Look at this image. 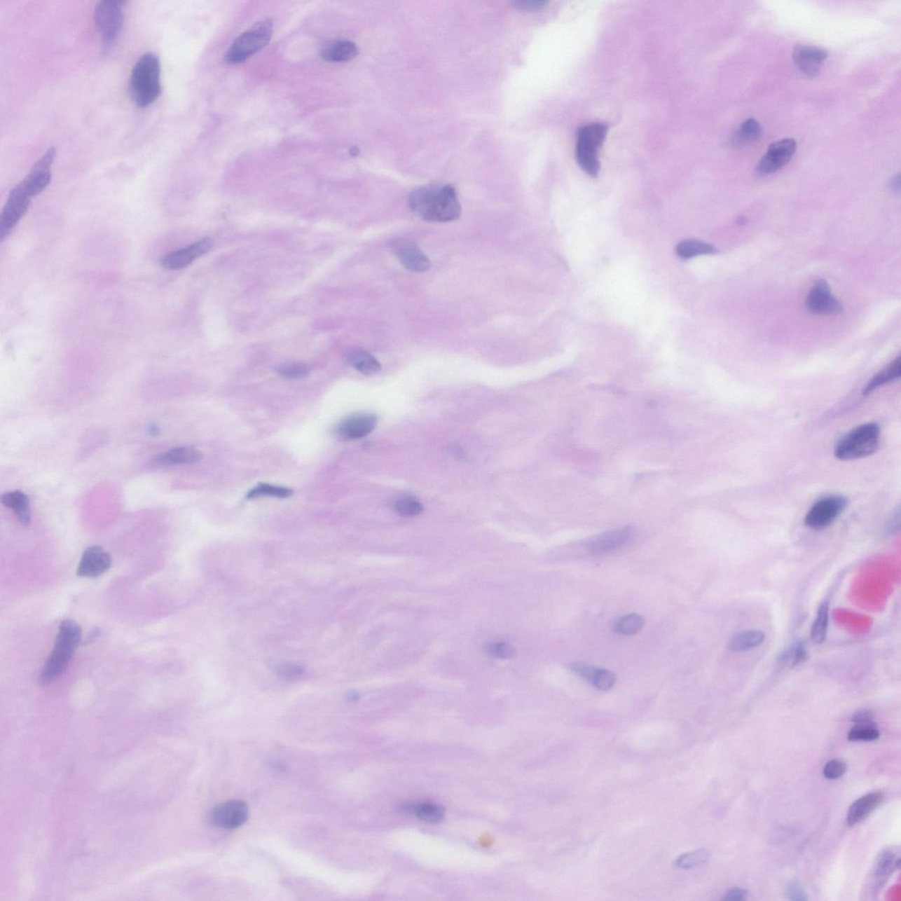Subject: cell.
Segmentation results:
<instances>
[{
	"label": "cell",
	"instance_id": "7402d4cb",
	"mask_svg": "<svg viewBox=\"0 0 901 901\" xmlns=\"http://www.w3.org/2000/svg\"><path fill=\"white\" fill-rule=\"evenodd\" d=\"M359 55V48L349 40H337L322 48L321 56L330 63H343L354 60Z\"/></svg>",
	"mask_w": 901,
	"mask_h": 901
},
{
	"label": "cell",
	"instance_id": "ee69618b",
	"mask_svg": "<svg viewBox=\"0 0 901 901\" xmlns=\"http://www.w3.org/2000/svg\"><path fill=\"white\" fill-rule=\"evenodd\" d=\"M546 3L548 2L544 1V0H518V1L514 2V5L518 8L525 10V11H535V10L543 8V6H546Z\"/></svg>",
	"mask_w": 901,
	"mask_h": 901
},
{
	"label": "cell",
	"instance_id": "f35d334b",
	"mask_svg": "<svg viewBox=\"0 0 901 901\" xmlns=\"http://www.w3.org/2000/svg\"><path fill=\"white\" fill-rule=\"evenodd\" d=\"M847 764L841 759H832L824 766L823 773L827 779L837 780L846 773Z\"/></svg>",
	"mask_w": 901,
	"mask_h": 901
},
{
	"label": "cell",
	"instance_id": "4dcf8cb0",
	"mask_svg": "<svg viewBox=\"0 0 901 901\" xmlns=\"http://www.w3.org/2000/svg\"><path fill=\"white\" fill-rule=\"evenodd\" d=\"M677 254L685 259L703 256V254H712L716 253V249L710 244L701 242L697 240H687L685 242H680L677 246Z\"/></svg>",
	"mask_w": 901,
	"mask_h": 901
},
{
	"label": "cell",
	"instance_id": "3957f363",
	"mask_svg": "<svg viewBox=\"0 0 901 901\" xmlns=\"http://www.w3.org/2000/svg\"><path fill=\"white\" fill-rule=\"evenodd\" d=\"M160 60L157 54L144 53L136 62L130 74L129 90L137 106L146 108L160 97Z\"/></svg>",
	"mask_w": 901,
	"mask_h": 901
},
{
	"label": "cell",
	"instance_id": "b9f144b4",
	"mask_svg": "<svg viewBox=\"0 0 901 901\" xmlns=\"http://www.w3.org/2000/svg\"><path fill=\"white\" fill-rule=\"evenodd\" d=\"M787 899L792 900H806V893L799 883H790L787 887Z\"/></svg>",
	"mask_w": 901,
	"mask_h": 901
},
{
	"label": "cell",
	"instance_id": "d590c367",
	"mask_svg": "<svg viewBox=\"0 0 901 901\" xmlns=\"http://www.w3.org/2000/svg\"><path fill=\"white\" fill-rule=\"evenodd\" d=\"M394 509L404 517H415L422 511V505L411 497H402L395 502Z\"/></svg>",
	"mask_w": 901,
	"mask_h": 901
},
{
	"label": "cell",
	"instance_id": "836d02e7",
	"mask_svg": "<svg viewBox=\"0 0 901 901\" xmlns=\"http://www.w3.org/2000/svg\"><path fill=\"white\" fill-rule=\"evenodd\" d=\"M708 858H710V852L703 848L680 856L675 865L680 869H690L703 865L708 861Z\"/></svg>",
	"mask_w": 901,
	"mask_h": 901
},
{
	"label": "cell",
	"instance_id": "2e32d148",
	"mask_svg": "<svg viewBox=\"0 0 901 901\" xmlns=\"http://www.w3.org/2000/svg\"><path fill=\"white\" fill-rule=\"evenodd\" d=\"M111 565V556L102 546H89L82 555L77 574L82 577L94 579L108 572Z\"/></svg>",
	"mask_w": 901,
	"mask_h": 901
},
{
	"label": "cell",
	"instance_id": "6da1fadb",
	"mask_svg": "<svg viewBox=\"0 0 901 901\" xmlns=\"http://www.w3.org/2000/svg\"><path fill=\"white\" fill-rule=\"evenodd\" d=\"M409 207L422 219L428 222L455 221L462 214L458 195L450 185L429 184L411 192Z\"/></svg>",
	"mask_w": 901,
	"mask_h": 901
},
{
	"label": "cell",
	"instance_id": "c3c4849f",
	"mask_svg": "<svg viewBox=\"0 0 901 901\" xmlns=\"http://www.w3.org/2000/svg\"><path fill=\"white\" fill-rule=\"evenodd\" d=\"M900 181L899 174L896 175V177L893 179L892 181H890V187H892L894 191H897V192L900 191Z\"/></svg>",
	"mask_w": 901,
	"mask_h": 901
},
{
	"label": "cell",
	"instance_id": "e0dca14e",
	"mask_svg": "<svg viewBox=\"0 0 901 901\" xmlns=\"http://www.w3.org/2000/svg\"><path fill=\"white\" fill-rule=\"evenodd\" d=\"M377 425V418L368 413L350 415L336 428L337 434L345 439H359L370 434Z\"/></svg>",
	"mask_w": 901,
	"mask_h": 901
},
{
	"label": "cell",
	"instance_id": "60d3db41",
	"mask_svg": "<svg viewBox=\"0 0 901 901\" xmlns=\"http://www.w3.org/2000/svg\"><path fill=\"white\" fill-rule=\"evenodd\" d=\"M570 669H572V672L577 674V676H579L581 678L584 680H589V682H591V680H593L595 673H596L598 668L593 666L588 665V663H586L577 662L573 663L572 665L570 666Z\"/></svg>",
	"mask_w": 901,
	"mask_h": 901
},
{
	"label": "cell",
	"instance_id": "cb8c5ba5",
	"mask_svg": "<svg viewBox=\"0 0 901 901\" xmlns=\"http://www.w3.org/2000/svg\"><path fill=\"white\" fill-rule=\"evenodd\" d=\"M766 635L761 631H746L738 633L732 636L729 642V649L732 652H745L761 646L764 642Z\"/></svg>",
	"mask_w": 901,
	"mask_h": 901
},
{
	"label": "cell",
	"instance_id": "83f0119b",
	"mask_svg": "<svg viewBox=\"0 0 901 901\" xmlns=\"http://www.w3.org/2000/svg\"><path fill=\"white\" fill-rule=\"evenodd\" d=\"M762 133L761 123L755 118L746 119L739 129L732 136V144L734 146H745L752 141L758 139Z\"/></svg>",
	"mask_w": 901,
	"mask_h": 901
},
{
	"label": "cell",
	"instance_id": "d6a6232c",
	"mask_svg": "<svg viewBox=\"0 0 901 901\" xmlns=\"http://www.w3.org/2000/svg\"><path fill=\"white\" fill-rule=\"evenodd\" d=\"M294 494V491L288 488L276 486V485L261 483L254 487L247 493V497L249 500H254L261 497H273L277 498H288Z\"/></svg>",
	"mask_w": 901,
	"mask_h": 901
},
{
	"label": "cell",
	"instance_id": "d6986e66",
	"mask_svg": "<svg viewBox=\"0 0 901 901\" xmlns=\"http://www.w3.org/2000/svg\"><path fill=\"white\" fill-rule=\"evenodd\" d=\"M632 535L631 528H622L597 536L590 543V551L594 555H600L614 551L624 546Z\"/></svg>",
	"mask_w": 901,
	"mask_h": 901
},
{
	"label": "cell",
	"instance_id": "484cf974",
	"mask_svg": "<svg viewBox=\"0 0 901 901\" xmlns=\"http://www.w3.org/2000/svg\"><path fill=\"white\" fill-rule=\"evenodd\" d=\"M899 866L900 858L896 853L890 851L883 852L878 860L874 872L876 888H880Z\"/></svg>",
	"mask_w": 901,
	"mask_h": 901
},
{
	"label": "cell",
	"instance_id": "ac0fdd59",
	"mask_svg": "<svg viewBox=\"0 0 901 901\" xmlns=\"http://www.w3.org/2000/svg\"><path fill=\"white\" fill-rule=\"evenodd\" d=\"M827 51L813 46H800L793 53L794 63L808 77H815L827 58Z\"/></svg>",
	"mask_w": 901,
	"mask_h": 901
},
{
	"label": "cell",
	"instance_id": "f546056e",
	"mask_svg": "<svg viewBox=\"0 0 901 901\" xmlns=\"http://www.w3.org/2000/svg\"><path fill=\"white\" fill-rule=\"evenodd\" d=\"M828 624H830V605L825 601L818 607L817 617L811 628V639L814 644L821 645L827 636Z\"/></svg>",
	"mask_w": 901,
	"mask_h": 901
},
{
	"label": "cell",
	"instance_id": "7a4b0ae2",
	"mask_svg": "<svg viewBox=\"0 0 901 901\" xmlns=\"http://www.w3.org/2000/svg\"><path fill=\"white\" fill-rule=\"evenodd\" d=\"M81 636L82 628L77 622L71 620L61 622L53 652L41 672V685L49 686L63 675L80 645Z\"/></svg>",
	"mask_w": 901,
	"mask_h": 901
},
{
	"label": "cell",
	"instance_id": "52a82bcc",
	"mask_svg": "<svg viewBox=\"0 0 901 901\" xmlns=\"http://www.w3.org/2000/svg\"><path fill=\"white\" fill-rule=\"evenodd\" d=\"M607 133V127L603 123H591L579 130L577 144V163L586 174L597 177L600 165L598 151L603 146Z\"/></svg>",
	"mask_w": 901,
	"mask_h": 901
},
{
	"label": "cell",
	"instance_id": "5bb4252c",
	"mask_svg": "<svg viewBox=\"0 0 901 901\" xmlns=\"http://www.w3.org/2000/svg\"><path fill=\"white\" fill-rule=\"evenodd\" d=\"M213 246L209 238L202 239L191 244L184 249L173 251L163 256L160 261L161 266L170 270H179L191 266L198 258L204 256Z\"/></svg>",
	"mask_w": 901,
	"mask_h": 901
},
{
	"label": "cell",
	"instance_id": "7c38bea8",
	"mask_svg": "<svg viewBox=\"0 0 901 901\" xmlns=\"http://www.w3.org/2000/svg\"><path fill=\"white\" fill-rule=\"evenodd\" d=\"M797 151V142L784 139L770 144L768 151L759 161L757 171L762 174L776 173L790 163Z\"/></svg>",
	"mask_w": 901,
	"mask_h": 901
},
{
	"label": "cell",
	"instance_id": "7dc6e473",
	"mask_svg": "<svg viewBox=\"0 0 901 901\" xmlns=\"http://www.w3.org/2000/svg\"><path fill=\"white\" fill-rule=\"evenodd\" d=\"M899 527H900V512H897L896 515L893 516L892 521L889 522L888 525H887L886 531L893 532L894 531L896 530V529H899Z\"/></svg>",
	"mask_w": 901,
	"mask_h": 901
},
{
	"label": "cell",
	"instance_id": "8fae6325",
	"mask_svg": "<svg viewBox=\"0 0 901 901\" xmlns=\"http://www.w3.org/2000/svg\"><path fill=\"white\" fill-rule=\"evenodd\" d=\"M249 809L242 800H230L213 808L209 813V822L223 830H235L249 820Z\"/></svg>",
	"mask_w": 901,
	"mask_h": 901
},
{
	"label": "cell",
	"instance_id": "5b68a950",
	"mask_svg": "<svg viewBox=\"0 0 901 901\" xmlns=\"http://www.w3.org/2000/svg\"><path fill=\"white\" fill-rule=\"evenodd\" d=\"M273 34V20H261L233 42L226 54V61L230 64L245 62L270 43Z\"/></svg>",
	"mask_w": 901,
	"mask_h": 901
},
{
	"label": "cell",
	"instance_id": "ffe728a7",
	"mask_svg": "<svg viewBox=\"0 0 901 901\" xmlns=\"http://www.w3.org/2000/svg\"><path fill=\"white\" fill-rule=\"evenodd\" d=\"M202 459L200 450L192 446H181L154 457L152 463L156 467L185 465L198 463Z\"/></svg>",
	"mask_w": 901,
	"mask_h": 901
},
{
	"label": "cell",
	"instance_id": "4fadbf2b",
	"mask_svg": "<svg viewBox=\"0 0 901 901\" xmlns=\"http://www.w3.org/2000/svg\"><path fill=\"white\" fill-rule=\"evenodd\" d=\"M806 308L814 315H835L841 314L844 308L841 302L832 294L830 284L824 280L814 284L806 298Z\"/></svg>",
	"mask_w": 901,
	"mask_h": 901
},
{
	"label": "cell",
	"instance_id": "74e56055",
	"mask_svg": "<svg viewBox=\"0 0 901 901\" xmlns=\"http://www.w3.org/2000/svg\"><path fill=\"white\" fill-rule=\"evenodd\" d=\"M591 683L596 689L607 691L613 687L615 683L614 674L610 670L598 668Z\"/></svg>",
	"mask_w": 901,
	"mask_h": 901
},
{
	"label": "cell",
	"instance_id": "8992f818",
	"mask_svg": "<svg viewBox=\"0 0 901 901\" xmlns=\"http://www.w3.org/2000/svg\"><path fill=\"white\" fill-rule=\"evenodd\" d=\"M125 1L122 0H102L97 2L95 8V23L99 36H101L102 48L104 53L114 47L125 22L123 6Z\"/></svg>",
	"mask_w": 901,
	"mask_h": 901
},
{
	"label": "cell",
	"instance_id": "bcb514c9",
	"mask_svg": "<svg viewBox=\"0 0 901 901\" xmlns=\"http://www.w3.org/2000/svg\"><path fill=\"white\" fill-rule=\"evenodd\" d=\"M745 897V890L739 888H734L729 890V892L724 894V900L729 901H741L744 900Z\"/></svg>",
	"mask_w": 901,
	"mask_h": 901
},
{
	"label": "cell",
	"instance_id": "44dd1931",
	"mask_svg": "<svg viewBox=\"0 0 901 901\" xmlns=\"http://www.w3.org/2000/svg\"><path fill=\"white\" fill-rule=\"evenodd\" d=\"M883 794L876 792L866 794L855 800L849 807L847 822L849 825H855L865 820L873 811L876 809L883 800Z\"/></svg>",
	"mask_w": 901,
	"mask_h": 901
},
{
	"label": "cell",
	"instance_id": "9c48e42d",
	"mask_svg": "<svg viewBox=\"0 0 901 901\" xmlns=\"http://www.w3.org/2000/svg\"><path fill=\"white\" fill-rule=\"evenodd\" d=\"M32 197L20 184L13 188L0 218V238L10 235L17 223L29 211Z\"/></svg>",
	"mask_w": 901,
	"mask_h": 901
},
{
	"label": "cell",
	"instance_id": "ab89813d",
	"mask_svg": "<svg viewBox=\"0 0 901 901\" xmlns=\"http://www.w3.org/2000/svg\"><path fill=\"white\" fill-rule=\"evenodd\" d=\"M487 652L494 658L507 659L514 654V649L507 642H491L487 645Z\"/></svg>",
	"mask_w": 901,
	"mask_h": 901
},
{
	"label": "cell",
	"instance_id": "f1b7e54d",
	"mask_svg": "<svg viewBox=\"0 0 901 901\" xmlns=\"http://www.w3.org/2000/svg\"><path fill=\"white\" fill-rule=\"evenodd\" d=\"M404 811L413 813L418 818H421L422 820L431 822V823H436V822L442 820L443 815H445L441 806L432 803L408 804V806L404 808Z\"/></svg>",
	"mask_w": 901,
	"mask_h": 901
},
{
	"label": "cell",
	"instance_id": "277c9868",
	"mask_svg": "<svg viewBox=\"0 0 901 901\" xmlns=\"http://www.w3.org/2000/svg\"><path fill=\"white\" fill-rule=\"evenodd\" d=\"M879 440L880 428L875 422L859 425L839 440L834 455L844 462L865 458L879 449Z\"/></svg>",
	"mask_w": 901,
	"mask_h": 901
},
{
	"label": "cell",
	"instance_id": "9a60e30c",
	"mask_svg": "<svg viewBox=\"0 0 901 901\" xmlns=\"http://www.w3.org/2000/svg\"><path fill=\"white\" fill-rule=\"evenodd\" d=\"M392 249L402 266L413 273H425L431 267L428 256L415 243L397 240L392 243Z\"/></svg>",
	"mask_w": 901,
	"mask_h": 901
},
{
	"label": "cell",
	"instance_id": "8d00e7d4",
	"mask_svg": "<svg viewBox=\"0 0 901 901\" xmlns=\"http://www.w3.org/2000/svg\"><path fill=\"white\" fill-rule=\"evenodd\" d=\"M277 373L282 378L288 380H299L307 377L309 373V369L305 364L299 363H292L283 364V366L277 368Z\"/></svg>",
	"mask_w": 901,
	"mask_h": 901
},
{
	"label": "cell",
	"instance_id": "1f68e13d",
	"mask_svg": "<svg viewBox=\"0 0 901 901\" xmlns=\"http://www.w3.org/2000/svg\"><path fill=\"white\" fill-rule=\"evenodd\" d=\"M644 626L645 619L641 615L631 614L615 621L614 631L620 635H632L640 632Z\"/></svg>",
	"mask_w": 901,
	"mask_h": 901
},
{
	"label": "cell",
	"instance_id": "ba28073f",
	"mask_svg": "<svg viewBox=\"0 0 901 901\" xmlns=\"http://www.w3.org/2000/svg\"><path fill=\"white\" fill-rule=\"evenodd\" d=\"M847 505V498L839 495L821 498L815 502L813 507L808 511L804 518V524L813 530L827 528L837 521Z\"/></svg>",
	"mask_w": 901,
	"mask_h": 901
},
{
	"label": "cell",
	"instance_id": "f6af8a7d",
	"mask_svg": "<svg viewBox=\"0 0 901 901\" xmlns=\"http://www.w3.org/2000/svg\"><path fill=\"white\" fill-rule=\"evenodd\" d=\"M853 723L855 725L873 724H874V717L871 712L868 710L858 711L852 717Z\"/></svg>",
	"mask_w": 901,
	"mask_h": 901
},
{
	"label": "cell",
	"instance_id": "7bdbcfd3",
	"mask_svg": "<svg viewBox=\"0 0 901 901\" xmlns=\"http://www.w3.org/2000/svg\"><path fill=\"white\" fill-rule=\"evenodd\" d=\"M806 658V649H804V646L802 645L794 646V647L792 649H790L789 652L786 653V656H785V659L787 660H790V663H792L793 666L797 665V663L802 662L803 660Z\"/></svg>",
	"mask_w": 901,
	"mask_h": 901
},
{
	"label": "cell",
	"instance_id": "30bf717a",
	"mask_svg": "<svg viewBox=\"0 0 901 901\" xmlns=\"http://www.w3.org/2000/svg\"><path fill=\"white\" fill-rule=\"evenodd\" d=\"M56 157V149L54 147L49 148L40 157V159L34 163L29 174L20 182L31 197H37L50 185L53 178V166Z\"/></svg>",
	"mask_w": 901,
	"mask_h": 901
},
{
	"label": "cell",
	"instance_id": "603a6c76",
	"mask_svg": "<svg viewBox=\"0 0 901 901\" xmlns=\"http://www.w3.org/2000/svg\"><path fill=\"white\" fill-rule=\"evenodd\" d=\"M1 504L11 509L20 524L29 527L31 523V507L29 497L22 491H9L1 496Z\"/></svg>",
	"mask_w": 901,
	"mask_h": 901
},
{
	"label": "cell",
	"instance_id": "4316f807",
	"mask_svg": "<svg viewBox=\"0 0 901 901\" xmlns=\"http://www.w3.org/2000/svg\"><path fill=\"white\" fill-rule=\"evenodd\" d=\"M348 361L350 366L364 375L377 374L381 370L379 361L366 350H353L350 353Z\"/></svg>",
	"mask_w": 901,
	"mask_h": 901
},
{
	"label": "cell",
	"instance_id": "e575fe53",
	"mask_svg": "<svg viewBox=\"0 0 901 901\" xmlns=\"http://www.w3.org/2000/svg\"><path fill=\"white\" fill-rule=\"evenodd\" d=\"M879 737L878 729L873 724L855 725L848 734L849 741H873Z\"/></svg>",
	"mask_w": 901,
	"mask_h": 901
},
{
	"label": "cell",
	"instance_id": "d4e9b609",
	"mask_svg": "<svg viewBox=\"0 0 901 901\" xmlns=\"http://www.w3.org/2000/svg\"><path fill=\"white\" fill-rule=\"evenodd\" d=\"M900 374L901 360L900 357H897L896 359H894L893 362L889 364V366L883 368V370L880 371L879 373H876L875 376L869 381L867 386H866L865 390H863V395H865L866 397V395L872 394L873 391L878 390V388L900 379Z\"/></svg>",
	"mask_w": 901,
	"mask_h": 901
}]
</instances>
